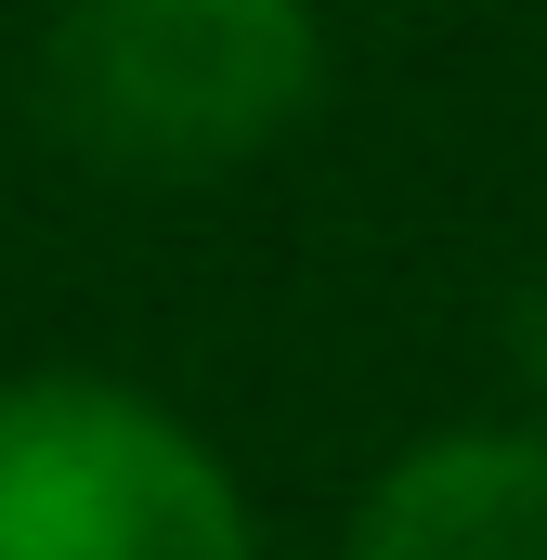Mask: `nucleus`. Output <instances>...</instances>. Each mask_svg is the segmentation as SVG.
Segmentation results:
<instances>
[{
  "mask_svg": "<svg viewBox=\"0 0 547 560\" xmlns=\"http://www.w3.org/2000/svg\"><path fill=\"white\" fill-rule=\"evenodd\" d=\"M313 105H326L313 0H53L39 26V118L131 183H222L313 131Z\"/></svg>",
  "mask_w": 547,
  "mask_h": 560,
  "instance_id": "nucleus-1",
  "label": "nucleus"
},
{
  "mask_svg": "<svg viewBox=\"0 0 547 560\" xmlns=\"http://www.w3.org/2000/svg\"><path fill=\"white\" fill-rule=\"evenodd\" d=\"M339 560H547V418H443L392 443Z\"/></svg>",
  "mask_w": 547,
  "mask_h": 560,
  "instance_id": "nucleus-3",
  "label": "nucleus"
},
{
  "mask_svg": "<svg viewBox=\"0 0 547 560\" xmlns=\"http://www.w3.org/2000/svg\"><path fill=\"white\" fill-rule=\"evenodd\" d=\"M0 560H261V509L170 392L105 365H13Z\"/></svg>",
  "mask_w": 547,
  "mask_h": 560,
  "instance_id": "nucleus-2",
  "label": "nucleus"
}]
</instances>
